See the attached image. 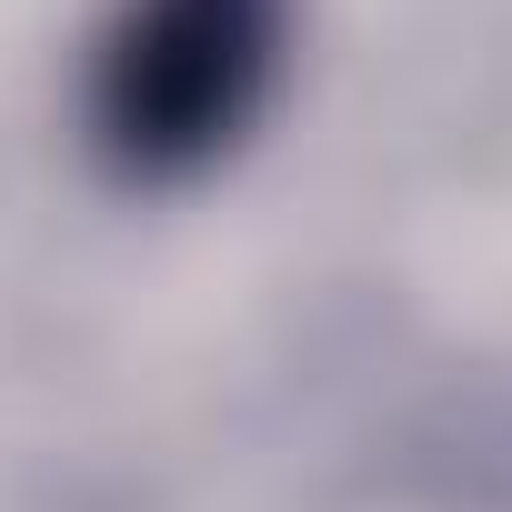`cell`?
<instances>
[{
	"mask_svg": "<svg viewBox=\"0 0 512 512\" xmlns=\"http://www.w3.org/2000/svg\"><path fill=\"white\" fill-rule=\"evenodd\" d=\"M292 0H121L91 51V151L121 181H191L262 121Z\"/></svg>",
	"mask_w": 512,
	"mask_h": 512,
	"instance_id": "1",
	"label": "cell"
}]
</instances>
